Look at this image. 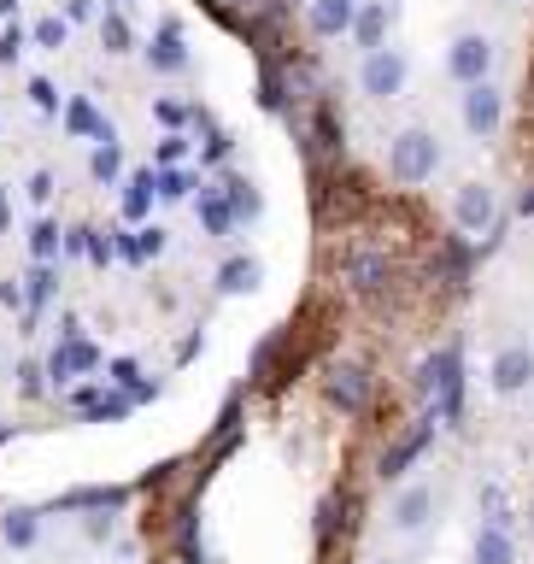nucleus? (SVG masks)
I'll list each match as a JSON object with an SVG mask.
<instances>
[{"label": "nucleus", "mask_w": 534, "mask_h": 564, "mask_svg": "<svg viewBox=\"0 0 534 564\" xmlns=\"http://www.w3.org/2000/svg\"><path fill=\"white\" fill-rule=\"evenodd\" d=\"M324 394H329L335 412L359 417L364 405H370V394H377V382H370V370H364V365H335L329 377H324Z\"/></svg>", "instance_id": "7"}, {"label": "nucleus", "mask_w": 534, "mask_h": 564, "mask_svg": "<svg viewBox=\"0 0 534 564\" xmlns=\"http://www.w3.org/2000/svg\"><path fill=\"white\" fill-rule=\"evenodd\" d=\"M388 24H394V7L388 0H364L359 12H352V42H359L364 53H377V47H388Z\"/></svg>", "instance_id": "15"}, {"label": "nucleus", "mask_w": 534, "mask_h": 564, "mask_svg": "<svg viewBox=\"0 0 534 564\" xmlns=\"http://www.w3.org/2000/svg\"><path fill=\"white\" fill-rule=\"evenodd\" d=\"M59 118H65V130H70V135H88V141H112V123L100 118V106L88 100V95H70V100L59 106Z\"/></svg>", "instance_id": "20"}, {"label": "nucleus", "mask_w": 534, "mask_h": 564, "mask_svg": "<svg viewBox=\"0 0 534 564\" xmlns=\"http://www.w3.org/2000/svg\"><path fill=\"white\" fill-rule=\"evenodd\" d=\"M488 382L500 388V394H523V388L534 382V352L523 341H511L493 352V365H488Z\"/></svg>", "instance_id": "12"}, {"label": "nucleus", "mask_w": 534, "mask_h": 564, "mask_svg": "<svg viewBox=\"0 0 534 564\" xmlns=\"http://www.w3.org/2000/svg\"><path fill=\"white\" fill-rule=\"evenodd\" d=\"M165 241H171L165 229H141V253H148V259H153V253H165Z\"/></svg>", "instance_id": "48"}, {"label": "nucleus", "mask_w": 534, "mask_h": 564, "mask_svg": "<svg viewBox=\"0 0 534 564\" xmlns=\"http://www.w3.org/2000/svg\"><path fill=\"white\" fill-rule=\"evenodd\" d=\"M123 7H130V0H112V12H123Z\"/></svg>", "instance_id": "55"}, {"label": "nucleus", "mask_w": 534, "mask_h": 564, "mask_svg": "<svg viewBox=\"0 0 534 564\" xmlns=\"http://www.w3.org/2000/svg\"><path fill=\"white\" fill-rule=\"evenodd\" d=\"M453 218H458L465 236H488V229L500 224V200H493L488 183H465V188H458V200H453Z\"/></svg>", "instance_id": "10"}, {"label": "nucleus", "mask_w": 534, "mask_h": 564, "mask_svg": "<svg viewBox=\"0 0 534 564\" xmlns=\"http://www.w3.org/2000/svg\"><path fill=\"white\" fill-rule=\"evenodd\" d=\"M0 541L12 546V553H30L35 541H42V511H30V506H18L0 518Z\"/></svg>", "instance_id": "24"}, {"label": "nucleus", "mask_w": 534, "mask_h": 564, "mask_svg": "<svg viewBox=\"0 0 534 564\" xmlns=\"http://www.w3.org/2000/svg\"><path fill=\"white\" fill-rule=\"evenodd\" d=\"M429 441H435V412H423V417L412 423V430H405V435L394 441V447L382 453L377 476H382V482H400V476H405V470H412L417 458H423V447H429Z\"/></svg>", "instance_id": "8"}, {"label": "nucleus", "mask_w": 534, "mask_h": 564, "mask_svg": "<svg viewBox=\"0 0 534 564\" xmlns=\"http://www.w3.org/2000/svg\"><path fill=\"white\" fill-rule=\"evenodd\" d=\"M341 282H347L352 294L377 300V294L394 289V259H388L377 241H352L347 253H341Z\"/></svg>", "instance_id": "3"}, {"label": "nucleus", "mask_w": 534, "mask_h": 564, "mask_svg": "<svg viewBox=\"0 0 534 564\" xmlns=\"http://www.w3.org/2000/svg\"><path fill=\"white\" fill-rule=\"evenodd\" d=\"M100 42H106V53H135V30H130V18L123 12H100Z\"/></svg>", "instance_id": "30"}, {"label": "nucleus", "mask_w": 534, "mask_h": 564, "mask_svg": "<svg viewBox=\"0 0 534 564\" xmlns=\"http://www.w3.org/2000/svg\"><path fill=\"white\" fill-rule=\"evenodd\" d=\"M229 153H236V135H229V130H211V123H206V148H200V159H206V165H224Z\"/></svg>", "instance_id": "41"}, {"label": "nucleus", "mask_w": 534, "mask_h": 564, "mask_svg": "<svg viewBox=\"0 0 534 564\" xmlns=\"http://www.w3.org/2000/svg\"><path fill=\"white\" fill-rule=\"evenodd\" d=\"M148 65L159 70V77H171V70H188V42H183V30H176V18H165V24L153 30Z\"/></svg>", "instance_id": "14"}, {"label": "nucleus", "mask_w": 534, "mask_h": 564, "mask_svg": "<svg viewBox=\"0 0 534 564\" xmlns=\"http://www.w3.org/2000/svg\"><path fill=\"white\" fill-rule=\"evenodd\" d=\"M59 236H65V224L35 218V224H30V259H35V264H53V253H59Z\"/></svg>", "instance_id": "32"}, {"label": "nucleus", "mask_w": 534, "mask_h": 564, "mask_svg": "<svg viewBox=\"0 0 534 564\" xmlns=\"http://www.w3.org/2000/svg\"><path fill=\"white\" fill-rule=\"evenodd\" d=\"M59 18L65 24H100V0H65Z\"/></svg>", "instance_id": "43"}, {"label": "nucleus", "mask_w": 534, "mask_h": 564, "mask_svg": "<svg viewBox=\"0 0 534 564\" xmlns=\"http://www.w3.org/2000/svg\"><path fill=\"white\" fill-rule=\"evenodd\" d=\"M118 206H123V224H141L153 212V171H130L118 188Z\"/></svg>", "instance_id": "25"}, {"label": "nucleus", "mask_w": 534, "mask_h": 564, "mask_svg": "<svg viewBox=\"0 0 534 564\" xmlns=\"http://www.w3.org/2000/svg\"><path fill=\"white\" fill-rule=\"evenodd\" d=\"M259 282H264V264L253 253H229L218 264V294H259Z\"/></svg>", "instance_id": "22"}, {"label": "nucleus", "mask_w": 534, "mask_h": 564, "mask_svg": "<svg viewBox=\"0 0 534 564\" xmlns=\"http://www.w3.org/2000/svg\"><path fill=\"white\" fill-rule=\"evenodd\" d=\"M500 123H505V95L493 83H476L465 88V130L470 135H500Z\"/></svg>", "instance_id": "11"}, {"label": "nucleus", "mask_w": 534, "mask_h": 564, "mask_svg": "<svg viewBox=\"0 0 534 564\" xmlns=\"http://www.w3.org/2000/svg\"><path fill=\"white\" fill-rule=\"evenodd\" d=\"M188 153H194V148H188V135H165V141H159V153H153V159H159L153 171H165V165H188Z\"/></svg>", "instance_id": "42"}, {"label": "nucleus", "mask_w": 534, "mask_h": 564, "mask_svg": "<svg viewBox=\"0 0 534 564\" xmlns=\"http://www.w3.org/2000/svg\"><path fill=\"white\" fill-rule=\"evenodd\" d=\"M435 171H440L435 130H400L394 148H388V176H394L400 188H417V183H429Z\"/></svg>", "instance_id": "2"}, {"label": "nucleus", "mask_w": 534, "mask_h": 564, "mask_svg": "<svg viewBox=\"0 0 534 564\" xmlns=\"http://www.w3.org/2000/svg\"><path fill=\"white\" fill-rule=\"evenodd\" d=\"M423 370H429V405H435V423H465V347H440V352H429L423 359Z\"/></svg>", "instance_id": "1"}, {"label": "nucleus", "mask_w": 534, "mask_h": 564, "mask_svg": "<svg viewBox=\"0 0 534 564\" xmlns=\"http://www.w3.org/2000/svg\"><path fill=\"white\" fill-rule=\"evenodd\" d=\"M18 7H24V0H0V18H12Z\"/></svg>", "instance_id": "53"}, {"label": "nucleus", "mask_w": 534, "mask_h": 564, "mask_svg": "<svg viewBox=\"0 0 534 564\" xmlns=\"http://www.w3.org/2000/svg\"><path fill=\"white\" fill-rule=\"evenodd\" d=\"M200 224H206V236H236V229H241L218 188H200Z\"/></svg>", "instance_id": "28"}, {"label": "nucleus", "mask_w": 534, "mask_h": 564, "mask_svg": "<svg viewBox=\"0 0 534 564\" xmlns=\"http://www.w3.org/2000/svg\"><path fill=\"white\" fill-rule=\"evenodd\" d=\"M18 394H24V400H42V394H47V370L35 365V359L18 365Z\"/></svg>", "instance_id": "40"}, {"label": "nucleus", "mask_w": 534, "mask_h": 564, "mask_svg": "<svg viewBox=\"0 0 534 564\" xmlns=\"http://www.w3.org/2000/svg\"><path fill=\"white\" fill-rule=\"evenodd\" d=\"M517 212H523V218H534V183H528V188L517 194Z\"/></svg>", "instance_id": "51"}, {"label": "nucleus", "mask_w": 534, "mask_h": 564, "mask_svg": "<svg viewBox=\"0 0 534 564\" xmlns=\"http://www.w3.org/2000/svg\"><path fill=\"white\" fill-rule=\"evenodd\" d=\"M153 118L165 123L171 135H183L188 123H206V112H200V106H183V100H153Z\"/></svg>", "instance_id": "33"}, {"label": "nucleus", "mask_w": 534, "mask_h": 564, "mask_svg": "<svg viewBox=\"0 0 534 564\" xmlns=\"http://www.w3.org/2000/svg\"><path fill=\"white\" fill-rule=\"evenodd\" d=\"M88 176H95V183H118V176H123V148H118V135H112V141H95Z\"/></svg>", "instance_id": "31"}, {"label": "nucleus", "mask_w": 534, "mask_h": 564, "mask_svg": "<svg viewBox=\"0 0 534 564\" xmlns=\"http://www.w3.org/2000/svg\"><path fill=\"white\" fill-rule=\"evenodd\" d=\"M24 53V30H0V65H12Z\"/></svg>", "instance_id": "46"}, {"label": "nucleus", "mask_w": 534, "mask_h": 564, "mask_svg": "<svg viewBox=\"0 0 534 564\" xmlns=\"http://www.w3.org/2000/svg\"><path fill=\"white\" fill-rule=\"evenodd\" d=\"M447 70H453V83H465V88H476V83H488V70H493V42L488 35H458V42L447 47Z\"/></svg>", "instance_id": "9"}, {"label": "nucleus", "mask_w": 534, "mask_h": 564, "mask_svg": "<svg viewBox=\"0 0 534 564\" xmlns=\"http://www.w3.org/2000/svg\"><path fill=\"white\" fill-rule=\"evenodd\" d=\"M299 359H306V352H299V329L294 324H282L271 341L259 347V359H253V382L259 388H282L299 370Z\"/></svg>", "instance_id": "4"}, {"label": "nucleus", "mask_w": 534, "mask_h": 564, "mask_svg": "<svg viewBox=\"0 0 534 564\" xmlns=\"http://www.w3.org/2000/svg\"><path fill=\"white\" fill-rule=\"evenodd\" d=\"M65 30H70V24H65V18H59V12H53V18H35V30H30V42L53 53V47H65Z\"/></svg>", "instance_id": "38"}, {"label": "nucleus", "mask_w": 534, "mask_h": 564, "mask_svg": "<svg viewBox=\"0 0 534 564\" xmlns=\"http://www.w3.org/2000/svg\"><path fill=\"white\" fill-rule=\"evenodd\" d=\"M53 506H83V511H118V506H130V488H70L65 500H53Z\"/></svg>", "instance_id": "27"}, {"label": "nucleus", "mask_w": 534, "mask_h": 564, "mask_svg": "<svg viewBox=\"0 0 534 564\" xmlns=\"http://www.w3.org/2000/svg\"><path fill=\"white\" fill-rule=\"evenodd\" d=\"M405 77H412V65H405L400 47H377V53H364V65H359V88L370 100L405 95Z\"/></svg>", "instance_id": "5"}, {"label": "nucleus", "mask_w": 534, "mask_h": 564, "mask_svg": "<svg viewBox=\"0 0 534 564\" xmlns=\"http://www.w3.org/2000/svg\"><path fill=\"white\" fill-rule=\"evenodd\" d=\"M224 194V206L236 212V224H253L259 212H264V200H259V188H253V176H241V171H224L218 183H211Z\"/></svg>", "instance_id": "18"}, {"label": "nucleus", "mask_w": 534, "mask_h": 564, "mask_svg": "<svg viewBox=\"0 0 534 564\" xmlns=\"http://www.w3.org/2000/svg\"><path fill=\"white\" fill-rule=\"evenodd\" d=\"M200 188V171H188V165H165V171H153V200H188V194Z\"/></svg>", "instance_id": "26"}, {"label": "nucleus", "mask_w": 534, "mask_h": 564, "mask_svg": "<svg viewBox=\"0 0 534 564\" xmlns=\"http://www.w3.org/2000/svg\"><path fill=\"white\" fill-rule=\"evenodd\" d=\"M429 511H435V488H423V482H412V488H400V500H394V529H423L429 523Z\"/></svg>", "instance_id": "23"}, {"label": "nucleus", "mask_w": 534, "mask_h": 564, "mask_svg": "<svg viewBox=\"0 0 534 564\" xmlns=\"http://www.w3.org/2000/svg\"><path fill=\"white\" fill-rule=\"evenodd\" d=\"M83 253L95 259V264H112V241H106V229H88V241H83Z\"/></svg>", "instance_id": "44"}, {"label": "nucleus", "mask_w": 534, "mask_h": 564, "mask_svg": "<svg viewBox=\"0 0 534 564\" xmlns=\"http://www.w3.org/2000/svg\"><path fill=\"white\" fill-rule=\"evenodd\" d=\"M482 518H488L482 529H511V500H505V488H500V482H488V488H482Z\"/></svg>", "instance_id": "35"}, {"label": "nucleus", "mask_w": 534, "mask_h": 564, "mask_svg": "<svg viewBox=\"0 0 534 564\" xmlns=\"http://www.w3.org/2000/svg\"><path fill=\"white\" fill-rule=\"evenodd\" d=\"M53 294H59V271L53 264H30V276H24V329L30 335L42 324V312L53 306Z\"/></svg>", "instance_id": "16"}, {"label": "nucleus", "mask_w": 534, "mask_h": 564, "mask_svg": "<svg viewBox=\"0 0 534 564\" xmlns=\"http://www.w3.org/2000/svg\"><path fill=\"white\" fill-rule=\"evenodd\" d=\"M0 306H24V289H18V282H0Z\"/></svg>", "instance_id": "50"}, {"label": "nucleus", "mask_w": 534, "mask_h": 564, "mask_svg": "<svg viewBox=\"0 0 534 564\" xmlns=\"http://www.w3.org/2000/svg\"><path fill=\"white\" fill-rule=\"evenodd\" d=\"M382 564H394V558H382Z\"/></svg>", "instance_id": "56"}, {"label": "nucleus", "mask_w": 534, "mask_h": 564, "mask_svg": "<svg viewBox=\"0 0 534 564\" xmlns=\"http://www.w3.org/2000/svg\"><path fill=\"white\" fill-rule=\"evenodd\" d=\"M100 365H106V359H100V347L83 335V341H59V347H53L42 370H47V382H53V388H77L83 377H95Z\"/></svg>", "instance_id": "6"}, {"label": "nucleus", "mask_w": 534, "mask_h": 564, "mask_svg": "<svg viewBox=\"0 0 534 564\" xmlns=\"http://www.w3.org/2000/svg\"><path fill=\"white\" fill-rule=\"evenodd\" d=\"M106 236H112V259H123V264H148V253H141V229L130 236V224H123V229H106Z\"/></svg>", "instance_id": "37"}, {"label": "nucleus", "mask_w": 534, "mask_h": 564, "mask_svg": "<svg viewBox=\"0 0 534 564\" xmlns=\"http://www.w3.org/2000/svg\"><path fill=\"white\" fill-rule=\"evenodd\" d=\"M288 7H312V0H282V12H288Z\"/></svg>", "instance_id": "54"}, {"label": "nucleus", "mask_w": 534, "mask_h": 564, "mask_svg": "<svg viewBox=\"0 0 534 564\" xmlns=\"http://www.w3.org/2000/svg\"><path fill=\"white\" fill-rule=\"evenodd\" d=\"M312 141L324 153V165H347V135H341V118H335L329 100H317V112H312Z\"/></svg>", "instance_id": "19"}, {"label": "nucleus", "mask_w": 534, "mask_h": 564, "mask_svg": "<svg viewBox=\"0 0 534 564\" xmlns=\"http://www.w3.org/2000/svg\"><path fill=\"white\" fill-rule=\"evenodd\" d=\"M53 194H59V176H53L47 165L24 176V200H30V206H47V200H53Z\"/></svg>", "instance_id": "36"}, {"label": "nucleus", "mask_w": 534, "mask_h": 564, "mask_svg": "<svg viewBox=\"0 0 534 564\" xmlns=\"http://www.w3.org/2000/svg\"><path fill=\"white\" fill-rule=\"evenodd\" d=\"M112 518H118V511H88V535H95V541H106V535H112Z\"/></svg>", "instance_id": "47"}, {"label": "nucleus", "mask_w": 534, "mask_h": 564, "mask_svg": "<svg viewBox=\"0 0 534 564\" xmlns=\"http://www.w3.org/2000/svg\"><path fill=\"white\" fill-rule=\"evenodd\" d=\"M12 224V206H7V194H0V229H7Z\"/></svg>", "instance_id": "52"}, {"label": "nucleus", "mask_w": 534, "mask_h": 564, "mask_svg": "<svg viewBox=\"0 0 534 564\" xmlns=\"http://www.w3.org/2000/svg\"><path fill=\"white\" fill-rule=\"evenodd\" d=\"M352 535V494L335 488L317 500V553H335V541Z\"/></svg>", "instance_id": "13"}, {"label": "nucleus", "mask_w": 534, "mask_h": 564, "mask_svg": "<svg viewBox=\"0 0 534 564\" xmlns=\"http://www.w3.org/2000/svg\"><path fill=\"white\" fill-rule=\"evenodd\" d=\"M24 95H30V106H35V112H59V83H53V77H30V88H24Z\"/></svg>", "instance_id": "39"}, {"label": "nucleus", "mask_w": 534, "mask_h": 564, "mask_svg": "<svg viewBox=\"0 0 534 564\" xmlns=\"http://www.w3.org/2000/svg\"><path fill=\"white\" fill-rule=\"evenodd\" d=\"M59 341H83V317H59Z\"/></svg>", "instance_id": "49"}, {"label": "nucleus", "mask_w": 534, "mask_h": 564, "mask_svg": "<svg viewBox=\"0 0 534 564\" xmlns=\"http://www.w3.org/2000/svg\"><path fill=\"white\" fill-rule=\"evenodd\" d=\"M352 12H359V0H312L306 7V24L317 42H335V35L352 30Z\"/></svg>", "instance_id": "17"}, {"label": "nucleus", "mask_w": 534, "mask_h": 564, "mask_svg": "<svg viewBox=\"0 0 534 564\" xmlns=\"http://www.w3.org/2000/svg\"><path fill=\"white\" fill-rule=\"evenodd\" d=\"M476 564H517L511 529H482V535H476Z\"/></svg>", "instance_id": "29"}, {"label": "nucleus", "mask_w": 534, "mask_h": 564, "mask_svg": "<svg viewBox=\"0 0 534 564\" xmlns=\"http://www.w3.org/2000/svg\"><path fill=\"white\" fill-rule=\"evenodd\" d=\"M65 394H70V405H77L83 417H95V423L130 417V400H123V394H106V388H95V382H77V388H65Z\"/></svg>", "instance_id": "21"}, {"label": "nucleus", "mask_w": 534, "mask_h": 564, "mask_svg": "<svg viewBox=\"0 0 534 564\" xmlns=\"http://www.w3.org/2000/svg\"><path fill=\"white\" fill-rule=\"evenodd\" d=\"M106 377H112L118 388H130V382H141V365L135 359H112V365H106Z\"/></svg>", "instance_id": "45"}, {"label": "nucleus", "mask_w": 534, "mask_h": 564, "mask_svg": "<svg viewBox=\"0 0 534 564\" xmlns=\"http://www.w3.org/2000/svg\"><path fill=\"white\" fill-rule=\"evenodd\" d=\"M259 106H264V112H288V77H282V65H264V77H259Z\"/></svg>", "instance_id": "34"}]
</instances>
